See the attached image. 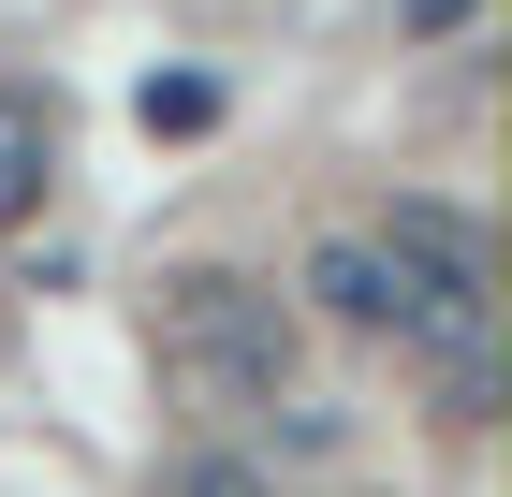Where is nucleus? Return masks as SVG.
Masks as SVG:
<instances>
[{"mask_svg": "<svg viewBox=\"0 0 512 497\" xmlns=\"http://www.w3.org/2000/svg\"><path fill=\"white\" fill-rule=\"evenodd\" d=\"M161 381L205 395V410H264L278 381H293V322H278V293H249V278L191 264V278H161Z\"/></svg>", "mask_w": 512, "mask_h": 497, "instance_id": "f257e3e1", "label": "nucleus"}, {"mask_svg": "<svg viewBox=\"0 0 512 497\" xmlns=\"http://www.w3.org/2000/svg\"><path fill=\"white\" fill-rule=\"evenodd\" d=\"M44 176H59V132H44V103H30V88H0V220H30V205H44Z\"/></svg>", "mask_w": 512, "mask_h": 497, "instance_id": "f03ea898", "label": "nucleus"}, {"mask_svg": "<svg viewBox=\"0 0 512 497\" xmlns=\"http://www.w3.org/2000/svg\"><path fill=\"white\" fill-rule=\"evenodd\" d=\"M132 117H147V132H205L220 88H205V74H147V103H132Z\"/></svg>", "mask_w": 512, "mask_h": 497, "instance_id": "7ed1b4c3", "label": "nucleus"}, {"mask_svg": "<svg viewBox=\"0 0 512 497\" xmlns=\"http://www.w3.org/2000/svg\"><path fill=\"white\" fill-rule=\"evenodd\" d=\"M176 497H264V483H249V468H191Z\"/></svg>", "mask_w": 512, "mask_h": 497, "instance_id": "20e7f679", "label": "nucleus"}, {"mask_svg": "<svg viewBox=\"0 0 512 497\" xmlns=\"http://www.w3.org/2000/svg\"><path fill=\"white\" fill-rule=\"evenodd\" d=\"M454 15H469V0H425V30H454Z\"/></svg>", "mask_w": 512, "mask_h": 497, "instance_id": "39448f33", "label": "nucleus"}]
</instances>
